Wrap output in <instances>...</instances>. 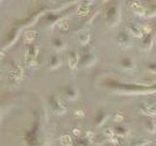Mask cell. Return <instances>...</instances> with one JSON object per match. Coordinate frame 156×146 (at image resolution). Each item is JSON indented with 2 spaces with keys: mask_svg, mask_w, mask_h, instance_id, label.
<instances>
[{
  "mask_svg": "<svg viewBox=\"0 0 156 146\" xmlns=\"http://www.w3.org/2000/svg\"><path fill=\"white\" fill-rule=\"evenodd\" d=\"M132 8H133V10L135 11L136 14H138V15L144 16L145 14V8H144V6H142L141 3H138V2H133L132 3Z\"/></svg>",
  "mask_w": 156,
  "mask_h": 146,
  "instance_id": "cell-4",
  "label": "cell"
},
{
  "mask_svg": "<svg viewBox=\"0 0 156 146\" xmlns=\"http://www.w3.org/2000/svg\"><path fill=\"white\" fill-rule=\"evenodd\" d=\"M73 132H74L75 135H79V131H77V130H74V131H73Z\"/></svg>",
  "mask_w": 156,
  "mask_h": 146,
  "instance_id": "cell-17",
  "label": "cell"
},
{
  "mask_svg": "<svg viewBox=\"0 0 156 146\" xmlns=\"http://www.w3.org/2000/svg\"><path fill=\"white\" fill-rule=\"evenodd\" d=\"M129 29H130V31H131V33L134 35V36H136L138 38L142 37V31H141V29L138 28V26H137L135 24H132L129 28Z\"/></svg>",
  "mask_w": 156,
  "mask_h": 146,
  "instance_id": "cell-5",
  "label": "cell"
},
{
  "mask_svg": "<svg viewBox=\"0 0 156 146\" xmlns=\"http://www.w3.org/2000/svg\"><path fill=\"white\" fill-rule=\"evenodd\" d=\"M103 135H105L106 138H109L110 139L112 138H114V131L111 129V128H107L105 131H103Z\"/></svg>",
  "mask_w": 156,
  "mask_h": 146,
  "instance_id": "cell-10",
  "label": "cell"
},
{
  "mask_svg": "<svg viewBox=\"0 0 156 146\" xmlns=\"http://www.w3.org/2000/svg\"><path fill=\"white\" fill-rule=\"evenodd\" d=\"M90 40V33L88 30H82L78 33V41H79L82 45H86L89 43Z\"/></svg>",
  "mask_w": 156,
  "mask_h": 146,
  "instance_id": "cell-3",
  "label": "cell"
},
{
  "mask_svg": "<svg viewBox=\"0 0 156 146\" xmlns=\"http://www.w3.org/2000/svg\"><path fill=\"white\" fill-rule=\"evenodd\" d=\"M147 131H148L149 132H151V134H154V132H156V124L150 123L148 125V127H147Z\"/></svg>",
  "mask_w": 156,
  "mask_h": 146,
  "instance_id": "cell-13",
  "label": "cell"
},
{
  "mask_svg": "<svg viewBox=\"0 0 156 146\" xmlns=\"http://www.w3.org/2000/svg\"><path fill=\"white\" fill-rule=\"evenodd\" d=\"M90 11V6L89 4H81L78 8V14L80 16H85L87 15Z\"/></svg>",
  "mask_w": 156,
  "mask_h": 146,
  "instance_id": "cell-7",
  "label": "cell"
},
{
  "mask_svg": "<svg viewBox=\"0 0 156 146\" xmlns=\"http://www.w3.org/2000/svg\"><path fill=\"white\" fill-rule=\"evenodd\" d=\"M59 28L60 29H63V30H67L68 28H69V24H68L67 21H60V23L59 24Z\"/></svg>",
  "mask_w": 156,
  "mask_h": 146,
  "instance_id": "cell-12",
  "label": "cell"
},
{
  "mask_svg": "<svg viewBox=\"0 0 156 146\" xmlns=\"http://www.w3.org/2000/svg\"><path fill=\"white\" fill-rule=\"evenodd\" d=\"M151 141L147 140V139H140V140L136 141V142L133 144V146H145V145H147Z\"/></svg>",
  "mask_w": 156,
  "mask_h": 146,
  "instance_id": "cell-11",
  "label": "cell"
},
{
  "mask_svg": "<svg viewBox=\"0 0 156 146\" xmlns=\"http://www.w3.org/2000/svg\"><path fill=\"white\" fill-rule=\"evenodd\" d=\"M60 143L63 146H72V139L70 136L67 135H63L62 138H60Z\"/></svg>",
  "mask_w": 156,
  "mask_h": 146,
  "instance_id": "cell-8",
  "label": "cell"
},
{
  "mask_svg": "<svg viewBox=\"0 0 156 146\" xmlns=\"http://www.w3.org/2000/svg\"><path fill=\"white\" fill-rule=\"evenodd\" d=\"M123 119H124V116L121 113H117L116 114V116L114 118V121L115 122H121V121H123Z\"/></svg>",
  "mask_w": 156,
  "mask_h": 146,
  "instance_id": "cell-14",
  "label": "cell"
},
{
  "mask_svg": "<svg viewBox=\"0 0 156 146\" xmlns=\"http://www.w3.org/2000/svg\"><path fill=\"white\" fill-rule=\"evenodd\" d=\"M68 65H69V68H70V69H75L76 68V66H77V59L74 57V55H73V57H69Z\"/></svg>",
  "mask_w": 156,
  "mask_h": 146,
  "instance_id": "cell-9",
  "label": "cell"
},
{
  "mask_svg": "<svg viewBox=\"0 0 156 146\" xmlns=\"http://www.w3.org/2000/svg\"><path fill=\"white\" fill-rule=\"evenodd\" d=\"M36 36V31H34V30H28L24 33V41L25 42H32L34 40V38Z\"/></svg>",
  "mask_w": 156,
  "mask_h": 146,
  "instance_id": "cell-6",
  "label": "cell"
},
{
  "mask_svg": "<svg viewBox=\"0 0 156 146\" xmlns=\"http://www.w3.org/2000/svg\"><path fill=\"white\" fill-rule=\"evenodd\" d=\"M75 115L77 117H84V113L82 110H77V111H75Z\"/></svg>",
  "mask_w": 156,
  "mask_h": 146,
  "instance_id": "cell-16",
  "label": "cell"
},
{
  "mask_svg": "<svg viewBox=\"0 0 156 146\" xmlns=\"http://www.w3.org/2000/svg\"><path fill=\"white\" fill-rule=\"evenodd\" d=\"M142 112L149 116L156 117V103L153 104H148V105H144L141 107Z\"/></svg>",
  "mask_w": 156,
  "mask_h": 146,
  "instance_id": "cell-2",
  "label": "cell"
},
{
  "mask_svg": "<svg viewBox=\"0 0 156 146\" xmlns=\"http://www.w3.org/2000/svg\"><path fill=\"white\" fill-rule=\"evenodd\" d=\"M142 30H144V32L145 33H150L151 32V28L149 25H145L144 28H142Z\"/></svg>",
  "mask_w": 156,
  "mask_h": 146,
  "instance_id": "cell-15",
  "label": "cell"
},
{
  "mask_svg": "<svg viewBox=\"0 0 156 146\" xmlns=\"http://www.w3.org/2000/svg\"><path fill=\"white\" fill-rule=\"evenodd\" d=\"M36 55H37V51H32L31 48H28L27 53H25V61H27V64L28 66H32L35 63V60H36Z\"/></svg>",
  "mask_w": 156,
  "mask_h": 146,
  "instance_id": "cell-1",
  "label": "cell"
}]
</instances>
